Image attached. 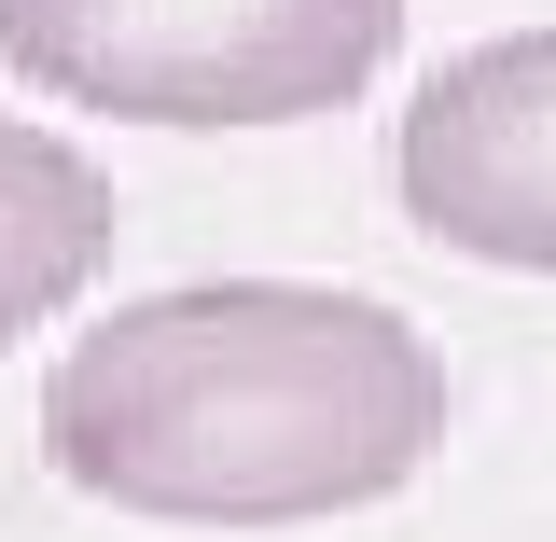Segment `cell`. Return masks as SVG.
<instances>
[{
	"instance_id": "3957f363",
	"label": "cell",
	"mask_w": 556,
	"mask_h": 542,
	"mask_svg": "<svg viewBox=\"0 0 556 542\" xmlns=\"http://www.w3.org/2000/svg\"><path fill=\"white\" fill-rule=\"evenodd\" d=\"M390 181H404L417 237H445L473 265H515V278H556V28L445 56L404 98Z\"/></svg>"
},
{
	"instance_id": "7a4b0ae2",
	"label": "cell",
	"mask_w": 556,
	"mask_h": 542,
	"mask_svg": "<svg viewBox=\"0 0 556 542\" xmlns=\"http://www.w3.org/2000/svg\"><path fill=\"white\" fill-rule=\"evenodd\" d=\"M404 42V0H0V70L112 126H306Z\"/></svg>"
},
{
	"instance_id": "277c9868",
	"label": "cell",
	"mask_w": 556,
	"mask_h": 542,
	"mask_svg": "<svg viewBox=\"0 0 556 542\" xmlns=\"http://www.w3.org/2000/svg\"><path fill=\"white\" fill-rule=\"evenodd\" d=\"M112 237H126V209L98 181V153H70L28 112H0V348L70 320L98 292V265H112Z\"/></svg>"
},
{
	"instance_id": "6da1fadb",
	"label": "cell",
	"mask_w": 556,
	"mask_h": 542,
	"mask_svg": "<svg viewBox=\"0 0 556 542\" xmlns=\"http://www.w3.org/2000/svg\"><path fill=\"white\" fill-rule=\"evenodd\" d=\"M445 445V348L334 278L139 292L42 376L56 487L153 529H306L404 501Z\"/></svg>"
}]
</instances>
